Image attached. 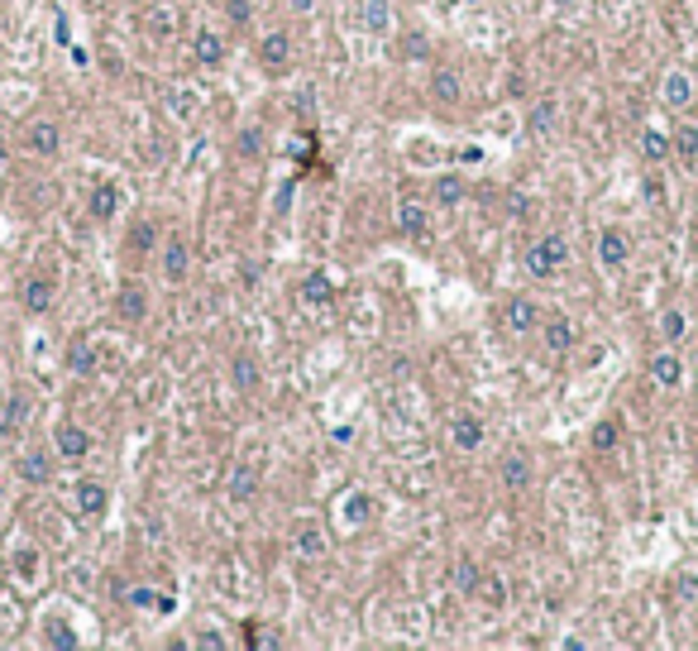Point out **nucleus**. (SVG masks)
Returning a JSON list of instances; mask_svg holds the SVG:
<instances>
[{
    "instance_id": "nucleus-1",
    "label": "nucleus",
    "mask_w": 698,
    "mask_h": 651,
    "mask_svg": "<svg viewBox=\"0 0 698 651\" xmlns=\"http://www.w3.org/2000/svg\"><path fill=\"white\" fill-rule=\"evenodd\" d=\"M565 259H569V244L560 240V235H546V240L526 244V273H532V278H550Z\"/></svg>"
},
{
    "instance_id": "nucleus-2",
    "label": "nucleus",
    "mask_w": 698,
    "mask_h": 651,
    "mask_svg": "<svg viewBox=\"0 0 698 651\" xmlns=\"http://www.w3.org/2000/svg\"><path fill=\"white\" fill-rule=\"evenodd\" d=\"M626 259H632V235L626 230H603L598 235V264L603 269H626Z\"/></svg>"
},
{
    "instance_id": "nucleus-3",
    "label": "nucleus",
    "mask_w": 698,
    "mask_h": 651,
    "mask_svg": "<svg viewBox=\"0 0 698 651\" xmlns=\"http://www.w3.org/2000/svg\"><path fill=\"white\" fill-rule=\"evenodd\" d=\"M115 316H120V321H130V326L149 321V293H144V287L124 283L120 293H115Z\"/></svg>"
},
{
    "instance_id": "nucleus-4",
    "label": "nucleus",
    "mask_w": 698,
    "mask_h": 651,
    "mask_svg": "<svg viewBox=\"0 0 698 651\" xmlns=\"http://www.w3.org/2000/svg\"><path fill=\"white\" fill-rule=\"evenodd\" d=\"M53 450H58V455H63V460H81V455H87V450H91V436H87V432H81V426H77V422H63V426H58V432H53Z\"/></svg>"
},
{
    "instance_id": "nucleus-5",
    "label": "nucleus",
    "mask_w": 698,
    "mask_h": 651,
    "mask_svg": "<svg viewBox=\"0 0 698 651\" xmlns=\"http://www.w3.org/2000/svg\"><path fill=\"white\" fill-rule=\"evenodd\" d=\"M669 154L679 158V168H698V124H675V134H669Z\"/></svg>"
},
{
    "instance_id": "nucleus-6",
    "label": "nucleus",
    "mask_w": 698,
    "mask_h": 651,
    "mask_svg": "<svg viewBox=\"0 0 698 651\" xmlns=\"http://www.w3.org/2000/svg\"><path fill=\"white\" fill-rule=\"evenodd\" d=\"M24 144L34 149V154H44V158H53L58 154V144H63V130L53 120H34L30 130H24Z\"/></svg>"
},
{
    "instance_id": "nucleus-7",
    "label": "nucleus",
    "mask_w": 698,
    "mask_h": 651,
    "mask_svg": "<svg viewBox=\"0 0 698 651\" xmlns=\"http://www.w3.org/2000/svg\"><path fill=\"white\" fill-rule=\"evenodd\" d=\"M502 321H507V330H516V336H526V330L541 321V307L532 297H512L507 307H502Z\"/></svg>"
},
{
    "instance_id": "nucleus-8",
    "label": "nucleus",
    "mask_w": 698,
    "mask_h": 651,
    "mask_svg": "<svg viewBox=\"0 0 698 651\" xmlns=\"http://www.w3.org/2000/svg\"><path fill=\"white\" fill-rule=\"evenodd\" d=\"M259 58H263V67H268V73H283V67L292 63V39H287L283 30H273V34L259 44Z\"/></svg>"
},
{
    "instance_id": "nucleus-9",
    "label": "nucleus",
    "mask_w": 698,
    "mask_h": 651,
    "mask_svg": "<svg viewBox=\"0 0 698 651\" xmlns=\"http://www.w3.org/2000/svg\"><path fill=\"white\" fill-rule=\"evenodd\" d=\"M187 269H192L187 240H167V244H163V273H167V283H183Z\"/></svg>"
},
{
    "instance_id": "nucleus-10",
    "label": "nucleus",
    "mask_w": 698,
    "mask_h": 651,
    "mask_svg": "<svg viewBox=\"0 0 698 651\" xmlns=\"http://www.w3.org/2000/svg\"><path fill=\"white\" fill-rule=\"evenodd\" d=\"M292 546H297L302 561H320L326 556V532H320L316 522H302V527L292 532Z\"/></svg>"
},
{
    "instance_id": "nucleus-11",
    "label": "nucleus",
    "mask_w": 698,
    "mask_h": 651,
    "mask_svg": "<svg viewBox=\"0 0 698 651\" xmlns=\"http://www.w3.org/2000/svg\"><path fill=\"white\" fill-rule=\"evenodd\" d=\"M192 58H197L201 67H220V63H226V39L211 34V30H201L197 39H192Z\"/></svg>"
},
{
    "instance_id": "nucleus-12",
    "label": "nucleus",
    "mask_w": 698,
    "mask_h": 651,
    "mask_svg": "<svg viewBox=\"0 0 698 651\" xmlns=\"http://www.w3.org/2000/svg\"><path fill=\"white\" fill-rule=\"evenodd\" d=\"M430 91H436L440 106H459V96H464V77H459L455 67H436V77H430Z\"/></svg>"
},
{
    "instance_id": "nucleus-13",
    "label": "nucleus",
    "mask_w": 698,
    "mask_h": 651,
    "mask_svg": "<svg viewBox=\"0 0 698 651\" xmlns=\"http://www.w3.org/2000/svg\"><path fill=\"white\" fill-rule=\"evenodd\" d=\"M502 484H507L512 493H522L526 484H532V460H526L522 450H516V455H512V450L502 455Z\"/></svg>"
},
{
    "instance_id": "nucleus-14",
    "label": "nucleus",
    "mask_w": 698,
    "mask_h": 651,
    "mask_svg": "<svg viewBox=\"0 0 698 651\" xmlns=\"http://www.w3.org/2000/svg\"><path fill=\"white\" fill-rule=\"evenodd\" d=\"M541 336H546V345H550V350H575V340H579V326L569 321V316H550Z\"/></svg>"
},
{
    "instance_id": "nucleus-15",
    "label": "nucleus",
    "mask_w": 698,
    "mask_h": 651,
    "mask_svg": "<svg viewBox=\"0 0 698 651\" xmlns=\"http://www.w3.org/2000/svg\"><path fill=\"white\" fill-rule=\"evenodd\" d=\"M77 508L87 512V518H101V512L110 508V493H106L96 479H81V484H77Z\"/></svg>"
},
{
    "instance_id": "nucleus-16",
    "label": "nucleus",
    "mask_w": 698,
    "mask_h": 651,
    "mask_svg": "<svg viewBox=\"0 0 698 651\" xmlns=\"http://www.w3.org/2000/svg\"><path fill=\"white\" fill-rule=\"evenodd\" d=\"M20 302H24L34 316H44V312L53 307V283H48V278H30V283L20 287Z\"/></svg>"
},
{
    "instance_id": "nucleus-17",
    "label": "nucleus",
    "mask_w": 698,
    "mask_h": 651,
    "mask_svg": "<svg viewBox=\"0 0 698 651\" xmlns=\"http://www.w3.org/2000/svg\"><path fill=\"white\" fill-rule=\"evenodd\" d=\"M651 379L660 383V388H679V379H684V364H679V355H669V350H660L651 359Z\"/></svg>"
},
{
    "instance_id": "nucleus-18",
    "label": "nucleus",
    "mask_w": 698,
    "mask_h": 651,
    "mask_svg": "<svg viewBox=\"0 0 698 651\" xmlns=\"http://www.w3.org/2000/svg\"><path fill=\"white\" fill-rule=\"evenodd\" d=\"M641 158H646V163H665L669 158V134L660 130V124H646V130H641Z\"/></svg>"
},
{
    "instance_id": "nucleus-19",
    "label": "nucleus",
    "mask_w": 698,
    "mask_h": 651,
    "mask_svg": "<svg viewBox=\"0 0 698 651\" xmlns=\"http://www.w3.org/2000/svg\"><path fill=\"white\" fill-rule=\"evenodd\" d=\"M450 441H455L459 450H479V446H483V422H479V417H455Z\"/></svg>"
},
{
    "instance_id": "nucleus-20",
    "label": "nucleus",
    "mask_w": 698,
    "mask_h": 651,
    "mask_svg": "<svg viewBox=\"0 0 698 651\" xmlns=\"http://www.w3.org/2000/svg\"><path fill=\"white\" fill-rule=\"evenodd\" d=\"M120 201H124L120 187H115V183H101V187L91 192V216H96V220H110V216L120 211Z\"/></svg>"
},
{
    "instance_id": "nucleus-21",
    "label": "nucleus",
    "mask_w": 698,
    "mask_h": 651,
    "mask_svg": "<svg viewBox=\"0 0 698 651\" xmlns=\"http://www.w3.org/2000/svg\"><path fill=\"white\" fill-rule=\"evenodd\" d=\"M393 220H397V235H426V206L421 201H402Z\"/></svg>"
},
{
    "instance_id": "nucleus-22",
    "label": "nucleus",
    "mask_w": 698,
    "mask_h": 651,
    "mask_svg": "<svg viewBox=\"0 0 698 651\" xmlns=\"http://www.w3.org/2000/svg\"><path fill=\"white\" fill-rule=\"evenodd\" d=\"M20 479H24V484H48V479H53V460H48L44 450H30V455L20 460Z\"/></svg>"
},
{
    "instance_id": "nucleus-23",
    "label": "nucleus",
    "mask_w": 698,
    "mask_h": 651,
    "mask_svg": "<svg viewBox=\"0 0 698 651\" xmlns=\"http://www.w3.org/2000/svg\"><path fill=\"white\" fill-rule=\"evenodd\" d=\"M24 412H30L24 393H10V398H5V407H0V436H15V432H20V422H24Z\"/></svg>"
},
{
    "instance_id": "nucleus-24",
    "label": "nucleus",
    "mask_w": 698,
    "mask_h": 651,
    "mask_svg": "<svg viewBox=\"0 0 698 651\" xmlns=\"http://www.w3.org/2000/svg\"><path fill=\"white\" fill-rule=\"evenodd\" d=\"M230 379H234V388H240V393H254L259 388V364L249 355H234L230 359Z\"/></svg>"
},
{
    "instance_id": "nucleus-25",
    "label": "nucleus",
    "mask_w": 698,
    "mask_h": 651,
    "mask_svg": "<svg viewBox=\"0 0 698 651\" xmlns=\"http://www.w3.org/2000/svg\"><path fill=\"white\" fill-rule=\"evenodd\" d=\"M330 297H335V287H330L326 273H306V278H302V302H311V307H326Z\"/></svg>"
},
{
    "instance_id": "nucleus-26",
    "label": "nucleus",
    "mask_w": 698,
    "mask_h": 651,
    "mask_svg": "<svg viewBox=\"0 0 698 651\" xmlns=\"http://www.w3.org/2000/svg\"><path fill=\"white\" fill-rule=\"evenodd\" d=\"M660 91H665V101H669V106H689V101H694V81L684 77V73H665Z\"/></svg>"
},
{
    "instance_id": "nucleus-27",
    "label": "nucleus",
    "mask_w": 698,
    "mask_h": 651,
    "mask_svg": "<svg viewBox=\"0 0 698 651\" xmlns=\"http://www.w3.org/2000/svg\"><path fill=\"white\" fill-rule=\"evenodd\" d=\"M67 369H72V373H81V379H87V373H96V350H91V345L87 340H72V345H67Z\"/></svg>"
},
{
    "instance_id": "nucleus-28",
    "label": "nucleus",
    "mask_w": 698,
    "mask_h": 651,
    "mask_svg": "<svg viewBox=\"0 0 698 651\" xmlns=\"http://www.w3.org/2000/svg\"><path fill=\"white\" fill-rule=\"evenodd\" d=\"M479 585H483V570H479L469 556H459V561H455V589H459V594H479Z\"/></svg>"
},
{
    "instance_id": "nucleus-29",
    "label": "nucleus",
    "mask_w": 698,
    "mask_h": 651,
    "mask_svg": "<svg viewBox=\"0 0 698 651\" xmlns=\"http://www.w3.org/2000/svg\"><path fill=\"white\" fill-rule=\"evenodd\" d=\"M153 244H158V226H153V220H134L130 226V249L134 254H149Z\"/></svg>"
},
{
    "instance_id": "nucleus-30",
    "label": "nucleus",
    "mask_w": 698,
    "mask_h": 651,
    "mask_svg": "<svg viewBox=\"0 0 698 651\" xmlns=\"http://www.w3.org/2000/svg\"><path fill=\"white\" fill-rule=\"evenodd\" d=\"M254 493H259V475H254V469H234L230 498H234V503H244V498H254Z\"/></svg>"
},
{
    "instance_id": "nucleus-31",
    "label": "nucleus",
    "mask_w": 698,
    "mask_h": 651,
    "mask_svg": "<svg viewBox=\"0 0 698 651\" xmlns=\"http://www.w3.org/2000/svg\"><path fill=\"white\" fill-rule=\"evenodd\" d=\"M464 201V183L459 177H436V206H459Z\"/></svg>"
},
{
    "instance_id": "nucleus-32",
    "label": "nucleus",
    "mask_w": 698,
    "mask_h": 651,
    "mask_svg": "<svg viewBox=\"0 0 698 651\" xmlns=\"http://www.w3.org/2000/svg\"><path fill=\"white\" fill-rule=\"evenodd\" d=\"M44 637H48V647H63V651H67V647H77V632L67 628L63 618H48V622H44Z\"/></svg>"
},
{
    "instance_id": "nucleus-33",
    "label": "nucleus",
    "mask_w": 698,
    "mask_h": 651,
    "mask_svg": "<svg viewBox=\"0 0 698 651\" xmlns=\"http://www.w3.org/2000/svg\"><path fill=\"white\" fill-rule=\"evenodd\" d=\"M617 436H622V426H617V422H598V426H593V450H598V455H608L612 446H617Z\"/></svg>"
},
{
    "instance_id": "nucleus-34",
    "label": "nucleus",
    "mask_w": 698,
    "mask_h": 651,
    "mask_svg": "<svg viewBox=\"0 0 698 651\" xmlns=\"http://www.w3.org/2000/svg\"><path fill=\"white\" fill-rule=\"evenodd\" d=\"M234 149H240L244 158H259V154H263V130H259V124H249V130H240V140H234Z\"/></svg>"
},
{
    "instance_id": "nucleus-35",
    "label": "nucleus",
    "mask_w": 698,
    "mask_h": 651,
    "mask_svg": "<svg viewBox=\"0 0 698 651\" xmlns=\"http://www.w3.org/2000/svg\"><path fill=\"white\" fill-rule=\"evenodd\" d=\"M555 124V101H541L536 110H532V134H546Z\"/></svg>"
},
{
    "instance_id": "nucleus-36",
    "label": "nucleus",
    "mask_w": 698,
    "mask_h": 651,
    "mask_svg": "<svg viewBox=\"0 0 698 651\" xmlns=\"http://www.w3.org/2000/svg\"><path fill=\"white\" fill-rule=\"evenodd\" d=\"M345 508H349V522H364L369 512H373V498H369V493H349Z\"/></svg>"
},
{
    "instance_id": "nucleus-37",
    "label": "nucleus",
    "mask_w": 698,
    "mask_h": 651,
    "mask_svg": "<svg viewBox=\"0 0 698 651\" xmlns=\"http://www.w3.org/2000/svg\"><path fill=\"white\" fill-rule=\"evenodd\" d=\"M364 24H369V30H373V34H383V30H387V5H383V0H373V5H369V15H364Z\"/></svg>"
},
{
    "instance_id": "nucleus-38",
    "label": "nucleus",
    "mask_w": 698,
    "mask_h": 651,
    "mask_svg": "<svg viewBox=\"0 0 698 651\" xmlns=\"http://www.w3.org/2000/svg\"><path fill=\"white\" fill-rule=\"evenodd\" d=\"M660 330H665V336H669V340H679V336H684V316H679V312H665V321H660Z\"/></svg>"
},
{
    "instance_id": "nucleus-39",
    "label": "nucleus",
    "mask_w": 698,
    "mask_h": 651,
    "mask_svg": "<svg viewBox=\"0 0 698 651\" xmlns=\"http://www.w3.org/2000/svg\"><path fill=\"white\" fill-rule=\"evenodd\" d=\"M173 10H153V34H173Z\"/></svg>"
},
{
    "instance_id": "nucleus-40",
    "label": "nucleus",
    "mask_w": 698,
    "mask_h": 651,
    "mask_svg": "<svg viewBox=\"0 0 698 651\" xmlns=\"http://www.w3.org/2000/svg\"><path fill=\"white\" fill-rule=\"evenodd\" d=\"M479 594H483V604H502V579H483Z\"/></svg>"
},
{
    "instance_id": "nucleus-41",
    "label": "nucleus",
    "mask_w": 698,
    "mask_h": 651,
    "mask_svg": "<svg viewBox=\"0 0 698 651\" xmlns=\"http://www.w3.org/2000/svg\"><path fill=\"white\" fill-rule=\"evenodd\" d=\"M230 20H234V24H249V20H254V15H249V0H230Z\"/></svg>"
},
{
    "instance_id": "nucleus-42",
    "label": "nucleus",
    "mask_w": 698,
    "mask_h": 651,
    "mask_svg": "<svg viewBox=\"0 0 698 651\" xmlns=\"http://www.w3.org/2000/svg\"><path fill=\"white\" fill-rule=\"evenodd\" d=\"M407 58H426V39H407Z\"/></svg>"
},
{
    "instance_id": "nucleus-43",
    "label": "nucleus",
    "mask_w": 698,
    "mask_h": 651,
    "mask_svg": "<svg viewBox=\"0 0 698 651\" xmlns=\"http://www.w3.org/2000/svg\"><path fill=\"white\" fill-rule=\"evenodd\" d=\"M130 599H134L139 608H149V604H158V599H153V594H149V589H134V594H130Z\"/></svg>"
},
{
    "instance_id": "nucleus-44",
    "label": "nucleus",
    "mask_w": 698,
    "mask_h": 651,
    "mask_svg": "<svg viewBox=\"0 0 698 651\" xmlns=\"http://www.w3.org/2000/svg\"><path fill=\"white\" fill-rule=\"evenodd\" d=\"M316 5V0H292V10H311Z\"/></svg>"
},
{
    "instance_id": "nucleus-45",
    "label": "nucleus",
    "mask_w": 698,
    "mask_h": 651,
    "mask_svg": "<svg viewBox=\"0 0 698 651\" xmlns=\"http://www.w3.org/2000/svg\"><path fill=\"white\" fill-rule=\"evenodd\" d=\"M0 579H5V551H0Z\"/></svg>"
}]
</instances>
